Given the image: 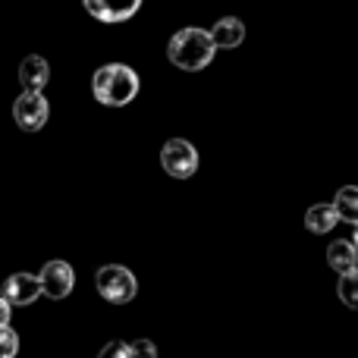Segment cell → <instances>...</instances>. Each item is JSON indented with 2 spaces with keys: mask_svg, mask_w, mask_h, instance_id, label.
Wrapping results in <instances>:
<instances>
[{
  "mask_svg": "<svg viewBox=\"0 0 358 358\" xmlns=\"http://www.w3.org/2000/svg\"><path fill=\"white\" fill-rule=\"evenodd\" d=\"M217 54V44L210 38V31L204 29H179L167 44V60L173 63L176 69H185V73H201Z\"/></svg>",
  "mask_w": 358,
  "mask_h": 358,
  "instance_id": "cell-1",
  "label": "cell"
},
{
  "mask_svg": "<svg viewBox=\"0 0 358 358\" xmlns=\"http://www.w3.org/2000/svg\"><path fill=\"white\" fill-rule=\"evenodd\" d=\"M138 73L126 63H107L92 76V94L94 101L107 107H126L136 101L138 94Z\"/></svg>",
  "mask_w": 358,
  "mask_h": 358,
  "instance_id": "cell-2",
  "label": "cell"
},
{
  "mask_svg": "<svg viewBox=\"0 0 358 358\" xmlns=\"http://www.w3.org/2000/svg\"><path fill=\"white\" fill-rule=\"evenodd\" d=\"M94 286H98L101 299H107L110 305H126L136 299L138 292V280L129 267L123 264H104L94 273Z\"/></svg>",
  "mask_w": 358,
  "mask_h": 358,
  "instance_id": "cell-3",
  "label": "cell"
},
{
  "mask_svg": "<svg viewBox=\"0 0 358 358\" xmlns=\"http://www.w3.org/2000/svg\"><path fill=\"white\" fill-rule=\"evenodd\" d=\"M161 167L167 170V176H173V179L195 176V170H198L195 145L185 142V138H170V142L161 148Z\"/></svg>",
  "mask_w": 358,
  "mask_h": 358,
  "instance_id": "cell-4",
  "label": "cell"
},
{
  "mask_svg": "<svg viewBox=\"0 0 358 358\" xmlns=\"http://www.w3.org/2000/svg\"><path fill=\"white\" fill-rule=\"evenodd\" d=\"M48 117H50V104L41 92H22L16 98V104H13V120H16V126L25 132L44 129Z\"/></svg>",
  "mask_w": 358,
  "mask_h": 358,
  "instance_id": "cell-5",
  "label": "cell"
},
{
  "mask_svg": "<svg viewBox=\"0 0 358 358\" xmlns=\"http://www.w3.org/2000/svg\"><path fill=\"white\" fill-rule=\"evenodd\" d=\"M41 289H44V296L48 299H66L69 292H73V286H76V271L66 264V261H48V264L41 267Z\"/></svg>",
  "mask_w": 358,
  "mask_h": 358,
  "instance_id": "cell-6",
  "label": "cell"
},
{
  "mask_svg": "<svg viewBox=\"0 0 358 358\" xmlns=\"http://www.w3.org/2000/svg\"><path fill=\"white\" fill-rule=\"evenodd\" d=\"M82 3L101 22H126L138 13L142 0H82Z\"/></svg>",
  "mask_w": 358,
  "mask_h": 358,
  "instance_id": "cell-7",
  "label": "cell"
},
{
  "mask_svg": "<svg viewBox=\"0 0 358 358\" xmlns=\"http://www.w3.org/2000/svg\"><path fill=\"white\" fill-rule=\"evenodd\" d=\"M38 296H44L41 277H31V273H13L3 286V302L10 305H31Z\"/></svg>",
  "mask_w": 358,
  "mask_h": 358,
  "instance_id": "cell-8",
  "label": "cell"
},
{
  "mask_svg": "<svg viewBox=\"0 0 358 358\" xmlns=\"http://www.w3.org/2000/svg\"><path fill=\"white\" fill-rule=\"evenodd\" d=\"M48 79H50V69H48L44 57L31 54L19 63V82H22L25 92H41V88L48 85Z\"/></svg>",
  "mask_w": 358,
  "mask_h": 358,
  "instance_id": "cell-9",
  "label": "cell"
},
{
  "mask_svg": "<svg viewBox=\"0 0 358 358\" xmlns=\"http://www.w3.org/2000/svg\"><path fill=\"white\" fill-rule=\"evenodd\" d=\"M210 38H214L217 48L233 50V48H239V44L245 41V25H242V19H236V16H223V19H217L214 22Z\"/></svg>",
  "mask_w": 358,
  "mask_h": 358,
  "instance_id": "cell-10",
  "label": "cell"
},
{
  "mask_svg": "<svg viewBox=\"0 0 358 358\" xmlns=\"http://www.w3.org/2000/svg\"><path fill=\"white\" fill-rule=\"evenodd\" d=\"M327 264L334 267L336 273H352L358 271V248H355V242H349V239H336L334 245L327 248Z\"/></svg>",
  "mask_w": 358,
  "mask_h": 358,
  "instance_id": "cell-11",
  "label": "cell"
},
{
  "mask_svg": "<svg viewBox=\"0 0 358 358\" xmlns=\"http://www.w3.org/2000/svg\"><path fill=\"white\" fill-rule=\"evenodd\" d=\"M336 223H340V214H336L334 204H311L308 214H305V227L315 236H327Z\"/></svg>",
  "mask_w": 358,
  "mask_h": 358,
  "instance_id": "cell-12",
  "label": "cell"
},
{
  "mask_svg": "<svg viewBox=\"0 0 358 358\" xmlns=\"http://www.w3.org/2000/svg\"><path fill=\"white\" fill-rule=\"evenodd\" d=\"M334 208L340 214V223H349V227L358 229V185H343L336 192Z\"/></svg>",
  "mask_w": 358,
  "mask_h": 358,
  "instance_id": "cell-13",
  "label": "cell"
},
{
  "mask_svg": "<svg viewBox=\"0 0 358 358\" xmlns=\"http://www.w3.org/2000/svg\"><path fill=\"white\" fill-rule=\"evenodd\" d=\"M336 292H340V302L346 305V308H358V271L343 273Z\"/></svg>",
  "mask_w": 358,
  "mask_h": 358,
  "instance_id": "cell-14",
  "label": "cell"
},
{
  "mask_svg": "<svg viewBox=\"0 0 358 358\" xmlns=\"http://www.w3.org/2000/svg\"><path fill=\"white\" fill-rule=\"evenodd\" d=\"M98 358H132V346H129V343L113 340V343H107V346L101 349Z\"/></svg>",
  "mask_w": 358,
  "mask_h": 358,
  "instance_id": "cell-15",
  "label": "cell"
},
{
  "mask_svg": "<svg viewBox=\"0 0 358 358\" xmlns=\"http://www.w3.org/2000/svg\"><path fill=\"white\" fill-rule=\"evenodd\" d=\"M0 340H3V352H0V358H16L19 336L13 334V327H3V330H0Z\"/></svg>",
  "mask_w": 358,
  "mask_h": 358,
  "instance_id": "cell-16",
  "label": "cell"
},
{
  "mask_svg": "<svg viewBox=\"0 0 358 358\" xmlns=\"http://www.w3.org/2000/svg\"><path fill=\"white\" fill-rule=\"evenodd\" d=\"M132 346V358H157V346L151 340H136Z\"/></svg>",
  "mask_w": 358,
  "mask_h": 358,
  "instance_id": "cell-17",
  "label": "cell"
},
{
  "mask_svg": "<svg viewBox=\"0 0 358 358\" xmlns=\"http://www.w3.org/2000/svg\"><path fill=\"white\" fill-rule=\"evenodd\" d=\"M10 311H13L10 302H0V327H10Z\"/></svg>",
  "mask_w": 358,
  "mask_h": 358,
  "instance_id": "cell-18",
  "label": "cell"
},
{
  "mask_svg": "<svg viewBox=\"0 0 358 358\" xmlns=\"http://www.w3.org/2000/svg\"><path fill=\"white\" fill-rule=\"evenodd\" d=\"M352 242H355V248H358V229H355V236H352Z\"/></svg>",
  "mask_w": 358,
  "mask_h": 358,
  "instance_id": "cell-19",
  "label": "cell"
}]
</instances>
